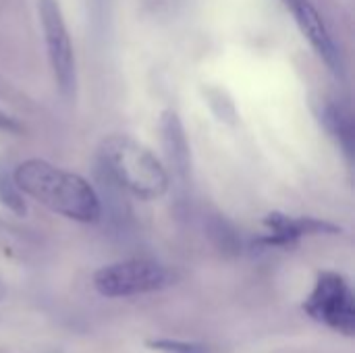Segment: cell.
Instances as JSON below:
<instances>
[{
    "mask_svg": "<svg viewBox=\"0 0 355 353\" xmlns=\"http://www.w3.org/2000/svg\"><path fill=\"white\" fill-rule=\"evenodd\" d=\"M266 227L270 229V233L260 241L262 246H289L295 243L297 239H302L304 235H324V233H339L341 229L337 225H331L327 221H318V218H310V216H287L281 212H272L264 218Z\"/></svg>",
    "mask_w": 355,
    "mask_h": 353,
    "instance_id": "obj_8",
    "label": "cell"
},
{
    "mask_svg": "<svg viewBox=\"0 0 355 353\" xmlns=\"http://www.w3.org/2000/svg\"><path fill=\"white\" fill-rule=\"evenodd\" d=\"M37 12L54 81L60 94L71 100L77 92V62L64 15L60 10L58 0H37Z\"/></svg>",
    "mask_w": 355,
    "mask_h": 353,
    "instance_id": "obj_4",
    "label": "cell"
},
{
    "mask_svg": "<svg viewBox=\"0 0 355 353\" xmlns=\"http://www.w3.org/2000/svg\"><path fill=\"white\" fill-rule=\"evenodd\" d=\"M0 129H2V131H10V133H17V131H21V125H19L12 117L4 114V112L0 110Z\"/></svg>",
    "mask_w": 355,
    "mask_h": 353,
    "instance_id": "obj_13",
    "label": "cell"
},
{
    "mask_svg": "<svg viewBox=\"0 0 355 353\" xmlns=\"http://www.w3.org/2000/svg\"><path fill=\"white\" fill-rule=\"evenodd\" d=\"M316 112L324 131L335 139V144L341 148L347 160H352L355 150V125L349 106L335 98H322L316 104Z\"/></svg>",
    "mask_w": 355,
    "mask_h": 353,
    "instance_id": "obj_9",
    "label": "cell"
},
{
    "mask_svg": "<svg viewBox=\"0 0 355 353\" xmlns=\"http://www.w3.org/2000/svg\"><path fill=\"white\" fill-rule=\"evenodd\" d=\"M281 2L289 10L295 25L300 27L304 37L310 42V46L314 48V52L327 62V67L337 77H343L345 62H343L341 48L337 46L333 33L329 31V27H327L322 15L318 12V8L314 6V2L312 0H281Z\"/></svg>",
    "mask_w": 355,
    "mask_h": 353,
    "instance_id": "obj_6",
    "label": "cell"
},
{
    "mask_svg": "<svg viewBox=\"0 0 355 353\" xmlns=\"http://www.w3.org/2000/svg\"><path fill=\"white\" fill-rule=\"evenodd\" d=\"M12 179L23 196L33 198L48 210L77 221L98 223L102 216V200L98 191L81 175L54 166L42 158H29L21 162Z\"/></svg>",
    "mask_w": 355,
    "mask_h": 353,
    "instance_id": "obj_1",
    "label": "cell"
},
{
    "mask_svg": "<svg viewBox=\"0 0 355 353\" xmlns=\"http://www.w3.org/2000/svg\"><path fill=\"white\" fill-rule=\"evenodd\" d=\"M175 275L152 260H125L102 266L94 275V287L104 298H131L168 287Z\"/></svg>",
    "mask_w": 355,
    "mask_h": 353,
    "instance_id": "obj_3",
    "label": "cell"
},
{
    "mask_svg": "<svg viewBox=\"0 0 355 353\" xmlns=\"http://www.w3.org/2000/svg\"><path fill=\"white\" fill-rule=\"evenodd\" d=\"M100 171L106 181L139 200H158L171 187L160 158L131 135H108L100 144Z\"/></svg>",
    "mask_w": 355,
    "mask_h": 353,
    "instance_id": "obj_2",
    "label": "cell"
},
{
    "mask_svg": "<svg viewBox=\"0 0 355 353\" xmlns=\"http://www.w3.org/2000/svg\"><path fill=\"white\" fill-rule=\"evenodd\" d=\"M304 310L329 329L354 337L355 300L349 283L337 273H320Z\"/></svg>",
    "mask_w": 355,
    "mask_h": 353,
    "instance_id": "obj_5",
    "label": "cell"
},
{
    "mask_svg": "<svg viewBox=\"0 0 355 353\" xmlns=\"http://www.w3.org/2000/svg\"><path fill=\"white\" fill-rule=\"evenodd\" d=\"M160 139L164 148L166 162L173 171V177L181 183L187 185L189 175H191V150L187 141L185 127L175 110H164L160 117Z\"/></svg>",
    "mask_w": 355,
    "mask_h": 353,
    "instance_id": "obj_7",
    "label": "cell"
},
{
    "mask_svg": "<svg viewBox=\"0 0 355 353\" xmlns=\"http://www.w3.org/2000/svg\"><path fill=\"white\" fill-rule=\"evenodd\" d=\"M110 2L112 0H89V15H92V27L94 31L102 33L106 29V23L110 19Z\"/></svg>",
    "mask_w": 355,
    "mask_h": 353,
    "instance_id": "obj_12",
    "label": "cell"
},
{
    "mask_svg": "<svg viewBox=\"0 0 355 353\" xmlns=\"http://www.w3.org/2000/svg\"><path fill=\"white\" fill-rule=\"evenodd\" d=\"M4 295H6V289H4V285H2V281H0V302L4 300Z\"/></svg>",
    "mask_w": 355,
    "mask_h": 353,
    "instance_id": "obj_14",
    "label": "cell"
},
{
    "mask_svg": "<svg viewBox=\"0 0 355 353\" xmlns=\"http://www.w3.org/2000/svg\"><path fill=\"white\" fill-rule=\"evenodd\" d=\"M0 202L8 210H12L15 214H19V216H23L27 212V206H25V200H23V191L17 187L12 175H8L4 171H0Z\"/></svg>",
    "mask_w": 355,
    "mask_h": 353,
    "instance_id": "obj_10",
    "label": "cell"
},
{
    "mask_svg": "<svg viewBox=\"0 0 355 353\" xmlns=\"http://www.w3.org/2000/svg\"><path fill=\"white\" fill-rule=\"evenodd\" d=\"M148 347L162 353H208V350L200 343L189 341H175V339H156L148 341Z\"/></svg>",
    "mask_w": 355,
    "mask_h": 353,
    "instance_id": "obj_11",
    "label": "cell"
}]
</instances>
